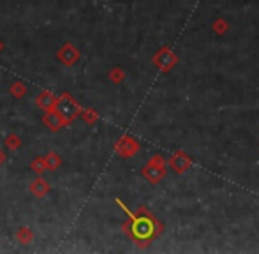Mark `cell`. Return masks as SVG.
Returning a JSON list of instances; mask_svg holds the SVG:
<instances>
[{"label": "cell", "instance_id": "10", "mask_svg": "<svg viewBox=\"0 0 259 254\" xmlns=\"http://www.w3.org/2000/svg\"><path fill=\"white\" fill-rule=\"evenodd\" d=\"M16 240L20 242L21 245H27V244H30V242L34 240V233H32L30 228L21 226L20 230L16 231Z\"/></svg>", "mask_w": 259, "mask_h": 254}, {"label": "cell", "instance_id": "3", "mask_svg": "<svg viewBox=\"0 0 259 254\" xmlns=\"http://www.w3.org/2000/svg\"><path fill=\"white\" fill-rule=\"evenodd\" d=\"M57 59H58V62L64 64L65 67H72L74 64L79 62L81 52H79L72 43H65V45H62V48L57 52Z\"/></svg>", "mask_w": 259, "mask_h": 254}, {"label": "cell", "instance_id": "12", "mask_svg": "<svg viewBox=\"0 0 259 254\" xmlns=\"http://www.w3.org/2000/svg\"><path fill=\"white\" fill-rule=\"evenodd\" d=\"M30 170L34 173H37V175L48 172V168H46V162H45V157H35L34 161L30 162Z\"/></svg>", "mask_w": 259, "mask_h": 254}, {"label": "cell", "instance_id": "2", "mask_svg": "<svg viewBox=\"0 0 259 254\" xmlns=\"http://www.w3.org/2000/svg\"><path fill=\"white\" fill-rule=\"evenodd\" d=\"M53 110L60 115L62 120L65 122V125H71L79 117V113H81L79 103L67 92H64L60 97H57V104H55Z\"/></svg>", "mask_w": 259, "mask_h": 254}, {"label": "cell", "instance_id": "6", "mask_svg": "<svg viewBox=\"0 0 259 254\" xmlns=\"http://www.w3.org/2000/svg\"><path fill=\"white\" fill-rule=\"evenodd\" d=\"M28 191L32 192V194L35 196V198H45L46 194H48L50 191H52V186H50L48 180L41 179V177H37V179L34 180V182L28 186Z\"/></svg>", "mask_w": 259, "mask_h": 254}, {"label": "cell", "instance_id": "11", "mask_svg": "<svg viewBox=\"0 0 259 254\" xmlns=\"http://www.w3.org/2000/svg\"><path fill=\"white\" fill-rule=\"evenodd\" d=\"M27 85H25L23 81H14L13 85L9 87V92L11 96L14 97V99H21V97H25V94H27Z\"/></svg>", "mask_w": 259, "mask_h": 254}, {"label": "cell", "instance_id": "16", "mask_svg": "<svg viewBox=\"0 0 259 254\" xmlns=\"http://www.w3.org/2000/svg\"><path fill=\"white\" fill-rule=\"evenodd\" d=\"M109 78H111V81H115V83H120L123 79V72H122V69H113L111 71V74H109Z\"/></svg>", "mask_w": 259, "mask_h": 254}, {"label": "cell", "instance_id": "9", "mask_svg": "<svg viewBox=\"0 0 259 254\" xmlns=\"http://www.w3.org/2000/svg\"><path fill=\"white\" fill-rule=\"evenodd\" d=\"M45 162H46L48 172H55V170H58L62 166V157L57 152H48V154L45 155Z\"/></svg>", "mask_w": 259, "mask_h": 254}, {"label": "cell", "instance_id": "1", "mask_svg": "<svg viewBox=\"0 0 259 254\" xmlns=\"http://www.w3.org/2000/svg\"><path fill=\"white\" fill-rule=\"evenodd\" d=\"M115 201L131 219V223L125 224V231L131 235V238H133L134 242H138V244H141V245L148 244V242H152L157 235L162 231V226H160L159 221H157L150 212H147L145 208H141L138 214H133L118 198H116Z\"/></svg>", "mask_w": 259, "mask_h": 254}, {"label": "cell", "instance_id": "14", "mask_svg": "<svg viewBox=\"0 0 259 254\" xmlns=\"http://www.w3.org/2000/svg\"><path fill=\"white\" fill-rule=\"evenodd\" d=\"M79 117L83 118V122L85 124H89V125H92V124H96L97 122V113L94 110H81V113H79Z\"/></svg>", "mask_w": 259, "mask_h": 254}, {"label": "cell", "instance_id": "17", "mask_svg": "<svg viewBox=\"0 0 259 254\" xmlns=\"http://www.w3.org/2000/svg\"><path fill=\"white\" fill-rule=\"evenodd\" d=\"M4 161H6V152L0 148V164H4Z\"/></svg>", "mask_w": 259, "mask_h": 254}, {"label": "cell", "instance_id": "18", "mask_svg": "<svg viewBox=\"0 0 259 254\" xmlns=\"http://www.w3.org/2000/svg\"><path fill=\"white\" fill-rule=\"evenodd\" d=\"M2 50H4V43L0 41V52H2Z\"/></svg>", "mask_w": 259, "mask_h": 254}, {"label": "cell", "instance_id": "5", "mask_svg": "<svg viewBox=\"0 0 259 254\" xmlns=\"http://www.w3.org/2000/svg\"><path fill=\"white\" fill-rule=\"evenodd\" d=\"M42 122L50 131H60L62 127H65V122L62 120V117L55 110H46L42 115Z\"/></svg>", "mask_w": 259, "mask_h": 254}, {"label": "cell", "instance_id": "15", "mask_svg": "<svg viewBox=\"0 0 259 254\" xmlns=\"http://www.w3.org/2000/svg\"><path fill=\"white\" fill-rule=\"evenodd\" d=\"M182 155L184 154H177L173 159H171V166H173V170L177 173H184V170H185V162L182 161Z\"/></svg>", "mask_w": 259, "mask_h": 254}, {"label": "cell", "instance_id": "4", "mask_svg": "<svg viewBox=\"0 0 259 254\" xmlns=\"http://www.w3.org/2000/svg\"><path fill=\"white\" fill-rule=\"evenodd\" d=\"M143 175L147 177L150 182H159V180L166 175V168H164L162 161H160L159 157H154L150 162H148L147 168L143 170Z\"/></svg>", "mask_w": 259, "mask_h": 254}, {"label": "cell", "instance_id": "13", "mask_svg": "<svg viewBox=\"0 0 259 254\" xmlns=\"http://www.w3.org/2000/svg\"><path fill=\"white\" fill-rule=\"evenodd\" d=\"M4 145H6V148H9V150H16V148L21 147V138L16 136V134H9V136L4 140Z\"/></svg>", "mask_w": 259, "mask_h": 254}, {"label": "cell", "instance_id": "7", "mask_svg": "<svg viewBox=\"0 0 259 254\" xmlns=\"http://www.w3.org/2000/svg\"><path fill=\"white\" fill-rule=\"evenodd\" d=\"M35 104L41 108L42 111L46 110H53L55 104H57V96H53L50 90H42L37 97H35Z\"/></svg>", "mask_w": 259, "mask_h": 254}, {"label": "cell", "instance_id": "8", "mask_svg": "<svg viewBox=\"0 0 259 254\" xmlns=\"http://www.w3.org/2000/svg\"><path fill=\"white\" fill-rule=\"evenodd\" d=\"M136 150H138V143L129 136L122 138V140L118 141V145H116V152L122 154L123 157H131Z\"/></svg>", "mask_w": 259, "mask_h": 254}]
</instances>
